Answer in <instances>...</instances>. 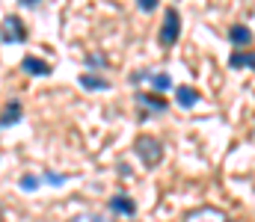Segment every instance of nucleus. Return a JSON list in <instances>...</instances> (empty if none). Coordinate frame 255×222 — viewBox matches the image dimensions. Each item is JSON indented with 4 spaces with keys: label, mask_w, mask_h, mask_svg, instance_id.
I'll list each match as a JSON object with an SVG mask.
<instances>
[{
    "label": "nucleus",
    "mask_w": 255,
    "mask_h": 222,
    "mask_svg": "<svg viewBox=\"0 0 255 222\" xmlns=\"http://www.w3.org/2000/svg\"><path fill=\"white\" fill-rule=\"evenodd\" d=\"M133 148H136V157L142 160V166H148V169H154V166L163 160V146H160L154 137H139Z\"/></svg>",
    "instance_id": "1"
},
{
    "label": "nucleus",
    "mask_w": 255,
    "mask_h": 222,
    "mask_svg": "<svg viewBox=\"0 0 255 222\" xmlns=\"http://www.w3.org/2000/svg\"><path fill=\"white\" fill-rule=\"evenodd\" d=\"M178 33H181V18H178V9H166L163 12V27H160V42L163 45H175L178 42Z\"/></svg>",
    "instance_id": "2"
},
{
    "label": "nucleus",
    "mask_w": 255,
    "mask_h": 222,
    "mask_svg": "<svg viewBox=\"0 0 255 222\" xmlns=\"http://www.w3.org/2000/svg\"><path fill=\"white\" fill-rule=\"evenodd\" d=\"M0 36H3V42H24V39H27L24 24H21L18 18H6V21H3V30H0Z\"/></svg>",
    "instance_id": "3"
},
{
    "label": "nucleus",
    "mask_w": 255,
    "mask_h": 222,
    "mask_svg": "<svg viewBox=\"0 0 255 222\" xmlns=\"http://www.w3.org/2000/svg\"><path fill=\"white\" fill-rule=\"evenodd\" d=\"M21 69H24L27 74H33V77H45V74H51V66H48L45 60H36V57H24Z\"/></svg>",
    "instance_id": "4"
},
{
    "label": "nucleus",
    "mask_w": 255,
    "mask_h": 222,
    "mask_svg": "<svg viewBox=\"0 0 255 222\" xmlns=\"http://www.w3.org/2000/svg\"><path fill=\"white\" fill-rule=\"evenodd\" d=\"M175 101H178V107L190 110V107H196V101H199V92L193 86H178L175 89Z\"/></svg>",
    "instance_id": "5"
},
{
    "label": "nucleus",
    "mask_w": 255,
    "mask_h": 222,
    "mask_svg": "<svg viewBox=\"0 0 255 222\" xmlns=\"http://www.w3.org/2000/svg\"><path fill=\"white\" fill-rule=\"evenodd\" d=\"M187 222H232L226 214H220V211H214V208H205V211H196L190 214V220Z\"/></svg>",
    "instance_id": "6"
},
{
    "label": "nucleus",
    "mask_w": 255,
    "mask_h": 222,
    "mask_svg": "<svg viewBox=\"0 0 255 222\" xmlns=\"http://www.w3.org/2000/svg\"><path fill=\"white\" fill-rule=\"evenodd\" d=\"M229 42H232V45H250V42H253V30L244 27V24H235V27L229 30Z\"/></svg>",
    "instance_id": "7"
},
{
    "label": "nucleus",
    "mask_w": 255,
    "mask_h": 222,
    "mask_svg": "<svg viewBox=\"0 0 255 222\" xmlns=\"http://www.w3.org/2000/svg\"><path fill=\"white\" fill-rule=\"evenodd\" d=\"M110 211H116V214H125V217H133L136 205H133L128 196H113V199H110Z\"/></svg>",
    "instance_id": "8"
},
{
    "label": "nucleus",
    "mask_w": 255,
    "mask_h": 222,
    "mask_svg": "<svg viewBox=\"0 0 255 222\" xmlns=\"http://www.w3.org/2000/svg\"><path fill=\"white\" fill-rule=\"evenodd\" d=\"M18 119H21V104L18 101H9L3 107V113H0V125H15Z\"/></svg>",
    "instance_id": "9"
},
{
    "label": "nucleus",
    "mask_w": 255,
    "mask_h": 222,
    "mask_svg": "<svg viewBox=\"0 0 255 222\" xmlns=\"http://www.w3.org/2000/svg\"><path fill=\"white\" fill-rule=\"evenodd\" d=\"M136 101H139V104H145V107H151V110H157V113H163V110H166V101H163L160 95H148V92H139V95H136Z\"/></svg>",
    "instance_id": "10"
},
{
    "label": "nucleus",
    "mask_w": 255,
    "mask_h": 222,
    "mask_svg": "<svg viewBox=\"0 0 255 222\" xmlns=\"http://www.w3.org/2000/svg\"><path fill=\"white\" fill-rule=\"evenodd\" d=\"M229 66L232 69H244V66H253L255 69V54H244V51H235L229 57Z\"/></svg>",
    "instance_id": "11"
},
{
    "label": "nucleus",
    "mask_w": 255,
    "mask_h": 222,
    "mask_svg": "<svg viewBox=\"0 0 255 222\" xmlns=\"http://www.w3.org/2000/svg\"><path fill=\"white\" fill-rule=\"evenodd\" d=\"M80 86L83 89H110V80H104L98 74H83L80 77Z\"/></svg>",
    "instance_id": "12"
},
{
    "label": "nucleus",
    "mask_w": 255,
    "mask_h": 222,
    "mask_svg": "<svg viewBox=\"0 0 255 222\" xmlns=\"http://www.w3.org/2000/svg\"><path fill=\"white\" fill-rule=\"evenodd\" d=\"M148 80H151V86H154V92L160 95V92H166L169 86H172V80H169V74H148Z\"/></svg>",
    "instance_id": "13"
},
{
    "label": "nucleus",
    "mask_w": 255,
    "mask_h": 222,
    "mask_svg": "<svg viewBox=\"0 0 255 222\" xmlns=\"http://www.w3.org/2000/svg\"><path fill=\"white\" fill-rule=\"evenodd\" d=\"M21 187H24V190H36V187H39V178H36V175H24V178H21Z\"/></svg>",
    "instance_id": "14"
},
{
    "label": "nucleus",
    "mask_w": 255,
    "mask_h": 222,
    "mask_svg": "<svg viewBox=\"0 0 255 222\" xmlns=\"http://www.w3.org/2000/svg\"><path fill=\"white\" fill-rule=\"evenodd\" d=\"M154 6H157V3H154V0H139V9H142V12H151V9H154Z\"/></svg>",
    "instance_id": "15"
},
{
    "label": "nucleus",
    "mask_w": 255,
    "mask_h": 222,
    "mask_svg": "<svg viewBox=\"0 0 255 222\" xmlns=\"http://www.w3.org/2000/svg\"><path fill=\"white\" fill-rule=\"evenodd\" d=\"M74 222H104V220H101V217H92V214H86L83 220H74Z\"/></svg>",
    "instance_id": "16"
},
{
    "label": "nucleus",
    "mask_w": 255,
    "mask_h": 222,
    "mask_svg": "<svg viewBox=\"0 0 255 222\" xmlns=\"http://www.w3.org/2000/svg\"><path fill=\"white\" fill-rule=\"evenodd\" d=\"M48 181H51V184H63L65 178H63V175H54V172H51V175H48Z\"/></svg>",
    "instance_id": "17"
}]
</instances>
